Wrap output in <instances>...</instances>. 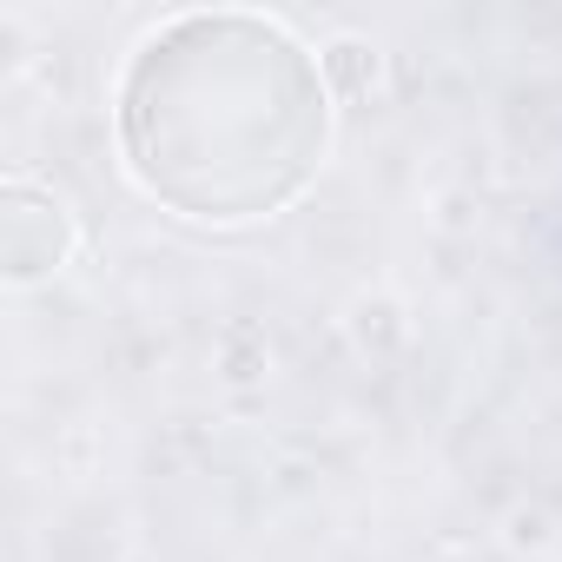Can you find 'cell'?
I'll return each mask as SVG.
<instances>
[{"mask_svg":"<svg viewBox=\"0 0 562 562\" xmlns=\"http://www.w3.org/2000/svg\"><path fill=\"white\" fill-rule=\"evenodd\" d=\"M325 146V67L271 14H172L120 74L126 172L179 218H271L312 186Z\"/></svg>","mask_w":562,"mask_h":562,"instance_id":"obj_1","label":"cell"},{"mask_svg":"<svg viewBox=\"0 0 562 562\" xmlns=\"http://www.w3.org/2000/svg\"><path fill=\"white\" fill-rule=\"evenodd\" d=\"M74 245H80L74 205L41 179L8 172V186H0V278L8 285H41L74 258Z\"/></svg>","mask_w":562,"mask_h":562,"instance_id":"obj_2","label":"cell"},{"mask_svg":"<svg viewBox=\"0 0 562 562\" xmlns=\"http://www.w3.org/2000/svg\"><path fill=\"white\" fill-rule=\"evenodd\" d=\"M318 67H325L331 100H364V93L378 87V47H371V41H358V34L325 41V47H318Z\"/></svg>","mask_w":562,"mask_h":562,"instance_id":"obj_3","label":"cell"}]
</instances>
